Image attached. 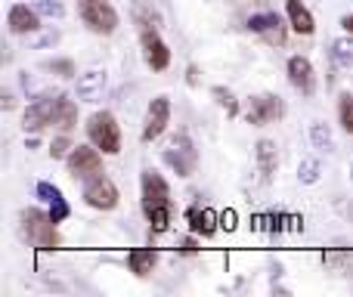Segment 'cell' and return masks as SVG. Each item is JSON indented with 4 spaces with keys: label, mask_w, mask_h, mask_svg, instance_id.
<instances>
[{
    "label": "cell",
    "mask_w": 353,
    "mask_h": 297,
    "mask_svg": "<svg viewBox=\"0 0 353 297\" xmlns=\"http://www.w3.org/2000/svg\"><path fill=\"white\" fill-rule=\"evenodd\" d=\"M22 232L28 236V242L41 251H56L59 248V232H56V223L50 214L37 211V207H28L22 211Z\"/></svg>",
    "instance_id": "cell-1"
},
{
    "label": "cell",
    "mask_w": 353,
    "mask_h": 297,
    "mask_svg": "<svg viewBox=\"0 0 353 297\" xmlns=\"http://www.w3.org/2000/svg\"><path fill=\"white\" fill-rule=\"evenodd\" d=\"M87 136L105 155H118L121 152V130H118V121L112 112H93L90 121H87Z\"/></svg>",
    "instance_id": "cell-2"
},
{
    "label": "cell",
    "mask_w": 353,
    "mask_h": 297,
    "mask_svg": "<svg viewBox=\"0 0 353 297\" xmlns=\"http://www.w3.org/2000/svg\"><path fill=\"white\" fill-rule=\"evenodd\" d=\"M78 10L93 34H112L118 28V12L109 0H78Z\"/></svg>",
    "instance_id": "cell-3"
},
{
    "label": "cell",
    "mask_w": 353,
    "mask_h": 297,
    "mask_svg": "<svg viewBox=\"0 0 353 297\" xmlns=\"http://www.w3.org/2000/svg\"><path fill=\"white\" fill-rule=\"evenodd\" d=\"M165 164L174 170L176 176H189L195 170V164H199V152H195L192 140H189L186 134H176L171 140V146L165 149Z\"/></svg>",
    "instance_id": "cell-4"
},
{
    "label": "cell",
    "mask_w": 353,
    "mask_h": 297,
    "mask_svg": "<svg viewBox=\"0 0 353 297\" xmlns=\"http://www.w3.org/2000/svg\"><path fill=\"white\" fill-rule=\"evenodd\" d=\"M282 115H285V105H282V99L276 93H257V96H251L248 109H245V121L254 124V127L279 121Z\"/></svg>",
    "instance_id": "cell-5"
},
{
    "label": "cell",
    "mask_w": 353,
    "mask_h": 297,
    "mask_svg": "<svg viewBox=\"0 0 353 297\" xmlns=\"http://www.w3.org/2000/svg\"><path fill=\"white\" fill-rule=\"evenodd\" d=\"M159 207H171V189H168L165 176L155 170H143V211L146 217Z\"/></svg>",
    "instance_id": "cell-6"
},
{
    "label": "cell",
    "mask_w": 353,
    "mask_h": 297,
    "mask_svg": "<svg viewBox=\"0 0 353 297\" xmlns=\"http://www.w3.org/2000/svg\"><path fill=\"white\" fill-rule=\"evenodd\" d=\"M68 174L74 180H90V176L103 174V158L97 146H74L68 155Z\"/></svg>",
    "instance_id": "cell-7"
},
{
    "label": "cell",
    "mask_w": 353,
    "mask_h": 297,
    "mask_svg": "<svg viewBox=\"0 0 353 297\" xmlns=\"http://www.w3.org/2000/svg\"><path fill=\"white\" fill-rule=\"evenodd\" d=\"M84 201L90 207H99V211H112L118 205V189L109 176L97 174L90 180H84Z\"/></svg>",
    "instance_id": "cell-8"
},
{
    "label": "cell",
    "mask_w": 353,
    "mask_h": 297,
    "mask_svg": "<svg viewBox=\"0 0 353 297\" xmlns=\"http://www.w3.org/2000/svg\"><path fill=\"white\" fill-rule=\"evenodd\" d=\"M59 103H62L59 93H56V96H41V99H34V103L28 105V112H25L22 127H25V130H41V127H47V124H56V115H59Z\"/></svg>",
    "instance_id": "cell-9"
},
{
    "label": "cell",
    "mask_w": 353,
    "mask_h": 297,
    "mask_svg": "<svg viewBox=\"0 0 353 297\" xmlns=\"http://www.w3.org/2000/svg\"><path fill=\"white\" fill-rule=\"evenodd\" d=\"M140 43H143V59H146V65L152 68V72H165V68L171 65V50H168V43L161 41L155 28H143Z\"/></svg>",
    "instance_id": "cell-10"
},
{
    "label": "cell",
    "mask_w": 353,
    "mask_h": 297,
    "mask_svg": "<svg viewBox=\"0 0 353 297\" xmlns=\"http://www.w3.org/2000/svg\"><path fill=\"white\" fill-rule=\"evenodd\" d=\"M168 121H171V99L168 96H155L149 103V112H146V124H143V143H152L165 134Z\"/></svg>",
    "instance_id": "cell-11"
},
{
    "label": "cell",
    "mask_w": 353,
    "mask_h": 297,
    "mask_svg": "<svg viewBox=\"0 0 353 297\" xmlns=\"http://www.w3.org/2000/svg\"><path fill=\"white\" fill-rule=\"evenodd\" d=\"M105 81H109L105 68H99V65L87 68V72L78 78V99L81 103H97L105 90Z\"/></svg>",
    "instance_id": "cell-12"
},
{
    "label": "cell",
    "mask_w": 353,
    "mask_h": 297,
    "mask_svg": "<svg viewBox=\"0 0 353 297\" xmlns=\"http://www.w3.org/2000/svg\"><path fill=\"white\" fill-rule=\"evenodd\" d=\"M288 81H292L294 90H301L304 96H310L313 87H316V74H313L310 59H304V56H292V59H288Z\"/></svg>",
    "instance_id": "cell-13"
},
{
    "label": "cell",
    "mask_w": 353,
    "mask_h": 297,
    "mask_svg": "<svg viewBox=\"0 0 353 297\" xmlns=\"http://www.w3.org/2000/svg\"><path fill=\"white\" fill-rule=\"evenodd\" d=\"M248 28L254 34L267 37L270 43H285V28H282V19L276 12H257V16L248 19Z\"/></svg>",
    "instance_id": "cell-14"
},
{
    "label": "cell",
    "mask_w": 353,
    "mask_h": 297,
    "mask_svg": "<svg viewBox=\"0 0 353 297\" xmlns=\"http://www.w3.org/2000/svg\"><path fill=\"white\" fill-rule=\"evenodd\" d=\"M189 229L195 232V236H201V238H208V236H214V232L220 229V214L217 211H211V207H189Z\"/></svg>",
    "instance_id": "cell-15"
},
{
    "label": "cell",
    "mask_w": 353,
    "mask_h": 297,
    "mask_svg": "<svg viewBox=\"0 0 353 297\" xmlns=\"http://www.w3.org/2000/svg\"><path fill=\"white\" fill-rule=\"evenodd\" d=\"M37 16H41L37 10H28L25 3H16V6H10L6 25H10L12 34H31V31H37Z\"/></svg>",
    "instance_id": "cell-16"
},
{
    "label": "cell",
    "mask_w": 353,
    "mask_h": 297,
    "mask_svg": "<svg viewBox=\"0 0 353 297\" xmlns=\"http://www.w3.org/2000/svg\"><path fill=\"white\" fill-rule=\"evenodd\" d=\"M285 10H288V19H292V28L298 31V34H313V31H316V22H313L310 10H307L301 0H288Z\"/></svg>",
    "instance_id": "cell-17"
},
{
    "label": "cell",
    "mask_w": 353,
    "mask_h": 297,
    "mask_svg": "<svg viewBox=\"0 0 353 297\" xmlns=\"http://www.w3.org/2000/svg\"><path fill=\"white\" fill-rule=\"evenodd\" d=\"M257 167H261V176L270 180L279 167V155H276V143L273 140H261L257 143Z\"/></svg>",
    "instance_id": "cell-18"
},
{
    "label": "cell",
    "mask_w": 353,
    "mask_h": 297,
    "mask_svg": "<svg viewBox=\"0 0 353 297\" xmlns=\"http://www.w3.org/2000/svg\"><path fill=\"white\" fill-rule=\"evenodd\" d=\"M128 263H130V269H134L137 276H149V273H152V267L159 263V251L137 248V251H130V254H128Z\"/></svg>",
    "instance_id": "cell-19"
},
{
    "label": "cell",
    "mask_w": 353,
    "mask_h": 297,
    "mask_svg": "<svg viewBox=\"0 0 353 297\" xmlns=\"http://www.w3.org/2000/svg\"><path fill=\"white\" fill-rule=\"evenodd\" d=\"M332 62H335L338 68L353 65V41L350 37H338V41H332Z\"/></svg>",
    "instance_id": "cell-20"
},
{
    "label": "cell",
    "mask_w": 353,
    "mask_h": 297,
    "mask_svg": "<svg viewBox=\"0 0 353 297\" xmlns=\"http://www.w3.org/2000/svg\"><path fill=\"white\" fill-rule=\"evenodd\" d=\"M134 22L140 25V31H143V28H159V25H161V16L146 3V0H137V3H134Z\"/></svg>",
    "instance_id": "cell-21"
},
{
    "label": "cell",
    "mask_w": 353,
    "mask_h": 297,
    "mask_svg": "<svg viewBox=\"0 0 353 297\" xmlns=\"http://www.w3.org/2000/svg\"><path fill=\"white\" fill-rule=\"evenodd\" d=\"M310 140H313V146H316V149H325V152L335 149V140H332L329 124H323V121H313L310 124Z\"/></svg>",
    "instance_id": "cell-22"
},
{
    "label": "cell",
    "mask_w": 353,
    "mask_h": 297,
    "mask_svg": "<svg viewBox=\"0 0 353 297\" xmlns=\"http://www.w3.org/2000/svg\"><path fill=\"white\" fill-rule=\"evenodd\" d=\"M56 124H59V127L65 130V134L74 127V124H78V109H74L72 99L62 96V103H59V115H56Z\"/></svg>",
    "instance_id": "cell-23"
},
{
    "label": "cell",
    "mask_w": 353,
    "mask_h": 297,
    "mask_svg": "<svg viewBox=\"0 0 353 297\" xmlns=\"http://www.w3.org/2000/svg\"><path fill=\"white\" fill-rule=\"evenodd\" d=\"M211 96L217 99L220 109H226V115H230V118H236V115H239V103H236V96H232V93L226 90V87H214Z\"/></svg>",
    "instance_id": "cell-24"
},
{
    "label": "cell",
    "mask_w": 353,
    "mask_h": 297,
    "mask_svg": "<svg viewBox=\"0 0 353 297\" xmlns=\"http://www.w3.org/2000/svg\"><path fill=\"white\" fill-rule=\"evenodd\" d=\"M338 118H341V127L353 134V93H344L338 99Z\"/></svg>",
    "instance_id": "cell-25"
},
{
    "label": "cell",
    "mask_w": 353,
    "mask_h": 297,
    "mask_svg": "<svg viewBox=\"0 0 353 297\" xmlns=\"http://www.w3.org/2000/svg\"><path fill=\"white\" fill-rule=\"evenodd\" d=\"M34 10L41 12V16H47V19H62L65 16V6H62L59 0H34Z\"/></svg>",
    "instance_id": "cell-26"
},
{
    "label": "cell",
    "mask_w": 353,
    "mask_h": 297,
    "mask_svg": "<svg viewBox=\"0 0 353 297\" xmlns=\"http://www.w3.org/2000/svg\"><path fill=\"white\" fill-rule=\"evenodd\" d=\"M298 176H301V183H316L319 180V161L316 158H304V161H301V167H298Z\"/></svg>",
    "instance_id": "cell-27"
},
{
    "label": "cell",
    "mask_w": 353,
    "mask_h": 297,
    "mask_svg": "<svg viewBox=\"0 0 353 297\" xmlns=\"http://www.w3.org/2000/svg\"><path fill=\"white\" fill-rule=\"evenodd\" d=\"M50 217H53V223H62V220L68 217V205L62 195H56V198L50 201Z\"/></svg>",
    "instance_id": "cell-28"
},
{
    "label": "cell",
    "mask_w": 353,
    "mask_h": 297,
    "mask_svg": "<svg viewBox=\"0 0 353 297\" xmlns=\"http://www.w3.org/2000/svg\"><path fill=\"white\" fill-rule=\"evenodd\" d=\"M50 72L53 74H62V78H72L74 74V65L68 59H56V62H50Z\"/></svg>",
    "instance_id": "cell-29"
},
{
    "label": "cell",
    "mask_w": 353,
    "mask_h": 297,
    "mask_svg": "<svg viewBox=\"0 0 353 297\" xmlns=\"http://www.w3.org/2000/svg\"><path fill=\"white\" fill-rule=\"evenodd\" d=\"M68 149H74V146H72V143H68V136L62 134L59 140H53V146H50V155H53V158H62Z\"/></svg>",
    "instance_id": "cell-30"
},
{
    "label": "cell",
    "mask_w": 353,
    "mask_h": 297,
    "mask_svg": "<svg viewBox=\"0 0 353 297\" xmlns=\"http://www.w3.org/2000/svg\"><path fill=\"white\" fill-rule=\"evenodd\" d=\"M236 211H232V207H226V211L223 214H220V229H226V232H232V229H236Z\"/></svg>",
    "instance_id": "cell-31"
},
{
    "label": "cell",
    "mask_w": 353,
    "mask_h": 297,
    "mask_svg": "<svg viewBox=\"0 0 353 297\" xmlns=\"http://www.w3.org/2000/svg\"><path fill=\"white\" fill-rule=\"evenodd\" d=\"M59 41V31H47V34H41L34 41V47H47V43H56Z\"/></svg>",
    "instance_id": "cell-32"
},
{
    "label": "cell",
    "mask_w": 353,
    "mask_h": 297,
    "mask_svg": "<svg viewBox=\"0 0 353 297\" xmlns=\"http://www.w3.org/2000/svg\"><path fill=\"white\" fill-rule=\"evenodd\" d=\"M180 251H183V254H195V242H192V238H183Z\"/></svg>",
    "instance_id": "cell-33"
},
{
    "label": "cell",
    "mask_w": 353,
    "mask_h": 297,
    "mask_svg": "<svg viewBox=\"0 0 353 297\" xmlns=\"http://www.w3.org/2000/svg\"><path fill=\"white\" fill-rule=\"evenodd\" d=\"M341 25H344V28H347L350 34H353V16H344V19H341Z\"/></svg>",
    "instance_id": "cell-34"
}]
</instances>
